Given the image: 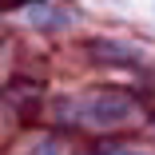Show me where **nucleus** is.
<instances>
[{
  "mask_svg": "<svg viewBox=\"0 0 155 155\" xmlns=\"http://www.w3.org/2000/svg\"><path fill=\"white\" fill-rule=\"evenodd\" d=\"M131 115V100L127 96H115V91H100L96 100L84 104V119L96 123V127H115Z\"/></svg>",
  "mask_w": 155,
  "mask_h": 155,
  "instance_id": "obj_1",
  "label": "nucleus"
},
{
  "mask_svg": "<svg viewBox=\"0 0 155 155\" xmlns=\"http://www.w3.org/2000/svg\"><path fill=\"white\" fill-rule=\"evenodd\" d=\"M115 155H143V151H115Z\"/></svg>",
  "mask_w": 155,
  "mask_h": 155,
  "instance_id": "obj_2",
  "label": "nucleus"
}]
</instances>
